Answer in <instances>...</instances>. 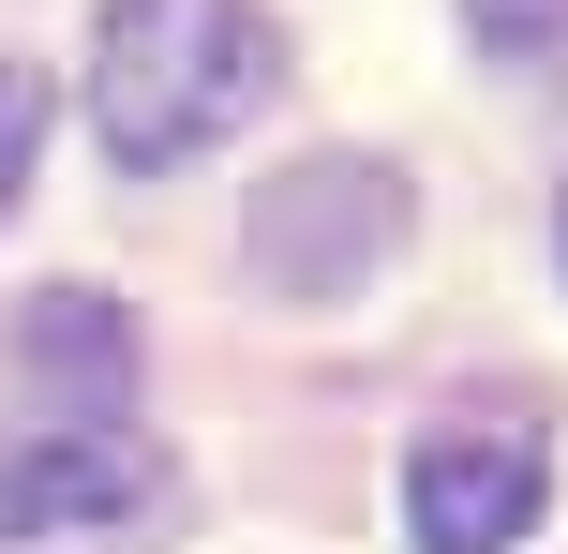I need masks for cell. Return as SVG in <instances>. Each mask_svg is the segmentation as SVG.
Returning a JSON list of instances; mask_svg holds the SVG:
<instances>
[{"label":"cell","instance_id":"cell-1","mask_svg":"<svg viewBox=\"0 0 568 554\" xmlns=\"http://www.w3.org/2000/svg\"><path fill=\"white\" fill-rule=\"evenodd\" d=\"M255 90H270V16L255 0H105V30H90V135L135 180H165L210 135H240Z\"/></svg>","mask_w":568,"mask_h":554},{"label":"cell","instance_id":"cell-2","mask_svg":"<svg viewBox=\"0 0 568 554\" xmlns=\"http://www.w3.org/2000/svg\"><path fill=\"white\" fill-rule=\"evenodd\" d=\"M404 240V180L359 150H314V165L255 180V270L284 300H359V270Z\"/></svg>","mask_w":568,"mask_h":554},{"label":"cell","instance_id":"cell-3","mask_svg":"<svg viewBox=\"0 0 568 554\" xmlns=\"http://www.w3.org/2000/svg\"><path fill=\"white\" fill-rule=\"evenodd\" d=\"M554 495V450L524 435V420H479V435H419V465H404V525L419 554H509L539 525Z\"/></svg>","mask_w":568,"mask_h":554},{"label":"cell","instance_id":"cell-4","mask_svg":"<svg viewBox=\"0 0 568 554\" xmlns=\"http://www.w3.org/2000/svg\"><path fill=\"white\" fill-rule=\"evenodd\" d=\"M165 510V450L120 435V420H45L30 450H0V540L45 525H150Z\"/></svg>","mask_w":568,"mask_h":554},{"label":"cell","instance_id":"cell-5","mask_svg":"<svg viewBox=\"0 0 568 554\" xmlns=\"http://www.w3.org/2000/svg\"><path fill=\"white\" fill-rule=\"evenodd\" d=\"M0 345H16V390L45 420H120L135 375H150V360H135V315H120L105 285H30Z\"/></svg>","mask_w":568,"mask_h":554},{"label":"cell","instance_id":"cell-6","mask_svg":"<svg viewBox=\"0 0 568 554\" xmlns=\"http://www.w3.org/2000/svg\"><path fill=\"white\" fill-rule=\"evenodd\" d=\"M30 150H45V75H30V60H0V210L30 195Z\"/></svg>","mask_w":568,"mask_h":554},{"label":"cell","instance_id":"cell-7","mask_svg":"<svg viewBox=\"0 0 568 554\" xmlns=\"http://www.w3.org/2000/svg\"><path fill=\"white\" fill-rule=\"evenodd\" d=\"M464 30H479L494 60H554L568 46V0H464Z\"/></svg>","mask_w":568,"mask_h":554},{"label":"cell","instance_id":"cell-8","mask_svg":"<svg viewBox=\"0 0 568 554\" xmlns=\"http://www.w3.org/2000/svg\"><path fill=\"white\" fill-rule=\"evenodd\" d=\"M554 240H568V210H554Z\"/></svg>","mask_w":568,"mask_h":554}]
</instances>
